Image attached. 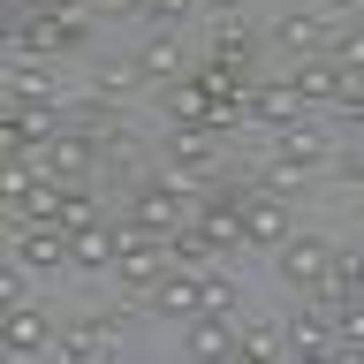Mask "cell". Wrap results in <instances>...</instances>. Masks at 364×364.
<instances>
[{
    "mask_svg": "<svg viewBox=\"0 0 364 364\" xmlns=\"http://www.w3.org/2000/svg\"><path fill=\"white\" fill-rule=\"evenodd\" d=\"M190 198H198V167H167V175H144L129 198H122V220L152 228V235H175L182 220H198Z\"/></svg>",
    "mask_w": 364,
    "mask_h": 364,
    "instance_id": "cell-1",
    "label": "cell"
},
{
    "mask_svg": "<svg viewBox=\"0 0 364 364\" xmlns=\"http://www.w3.org/2000/svg\"><path fill=\"white\" fill-rule=\"evenodd\" d=\"M167 273H175V243H167V235H152V228H136V220H122V258H114V281H122V289H136V296H152Z\"/></svg>",
    "mask_w": 364,
    "mask_h": 364,
    "instance_id": "cell-2",
    "label": "cell"
},
{
    "mask_svg": "<svg viewBox=\"0 0 364 364\" xmlns=\"http://www.w3.org/2000/svg\"><path fill=\"white\" fill-rule=\"evenodd\" d=\"M84 38H91L84 8H23V16H16V46H23V53H46V61L76 53Z\"/></svg>",
    "mask_w": 364,
    "mask_h": 364,
    "instance_id": "cell-3",
    "label": "cell"
},
{
    "mask_svg": "<svg viewBox=\"0 0 364 364\" xmlns=\"http://www.w3.org/2000/svg\"><path fill=\"white\" fill-rule=\"evenodd\" d=\"M107 167V129H53L38 144V175H61V182H84Z\"/></svg>",
    "mask_w": 364,
    "mask_h": 364,
    "instance_id": "cell-4",
    "label": "cell"
},
{
    "mask_svg": "<svg viewBox=\"0 0 364 364\" xmlns=\"http://www.w3.org/2000/svg\"><path fill=\"white\" fill-rule=\"evenodd\" d=\"M8 258H23L31 273L76 266V250H68V228H61V220H23V228H8Z\"/></svg>",
    "mask_w": 364,
    "mask_h": 364,
    "instance_id": "cell-5",
    "label": "cell"
},
{
    "mask_svg": "<svg viewBox=\"0 0 364 364\" xmlns=\"http://www.w3.org/2000/svg\"><path fill=\"white\" fill-rule=\"evenodd\" d=\"M289 76H296V91H304L311 107H326V99H349V91L364 84V68H349V61L334 53V46H326V53H304V61H296Z\"/></svg>",
    "mask_w": 364,
    "mask_h": 364,
    "instance_id": "cell-6",
    "label": "cell"
},
{
    "mask_svg": "<svg viewBox=\"0 0 364 364\" xmlns=\"http://www.w3.org/2000/svg\"><path fill=\"white\" fill-rule=\"evenodd\" d=\"M334 258H341V250L326 243V235H289V243L273 250V266H281V281H289V289H318V281L334 273Z\"/></svg>",
    "mask_w": 364,
    "mask_h": 364,
    "instance_id": "cell-7",
    "label": "cell"
},
{
    "mask_svg": "<svg viewBox=\"0 0 364 364\" xmlns=\"http://www.w3.org/2000/svg\"><path fill=\"white\" fill-rule=\"evenodd\" d=\"M243 220H250V190H205V198H198V228L220 250H250L243 243Z\"/></svg>",
    "mask_w": 364,
    "mask_h": 364,
    "instance_id": "cell-8",
    "label": "cell"
},
{
    "mask_svg": "<svg viewBox=\"0 0 364 364\" xmlns=\"http://www.w3.org/2000/svg\"><path fill=\"white\" fill-rule=\"evenodd\" d=\"M122 341H129V326H122V318L114 311H91V318H76V326H61V357H114V349H122Z\"/></svg>",
    "mask_w": 364,
    "mask_h": 364,
    "instance_id": "cell-9",
    "label": "cell"
},
{
    "mask_svg": "<svg viewBox=\"0 0 364 364\" xmlns=\"http://www.w3.org/2000/svg\"><path fill=\"white\" fill-rule=\"evenodd\" d=\"M8 349H16V357H53V349H61L53 311H38V304H8Z\"/></svg>",
    "mask_w": 364,
    "mask_h": 364,
    "instance_id": "cell-10",
    "label": "cell"
},
{
    "mask_svg": "<svg viewBox=\"0 0 364 364\" xmlns=\"http://www.w3.org/2000/svg\"><path fill=\"white\" fill-rule=\"evenodd\" d=\"M250 107H258V129H289V122H304V91H296V76H273V84H250Z\"/></svg>",
    "mask_w": 364,
    "mask_h": 364,
    "instance_id": "cell-11",
    "label": "cell"
},
{
    "mask_svg": "<svg viewBox=\"0 0 364 364\" xmlns=\"http://www.w3.org/2000/svg\"><path fill=\"white\" fill-rule=\"evenodd\" d=\"M296 228H289V213H281V190H250V220H243V243L250 250H281Z\"/></svg>",
    "mask_w": 364,
    "mask_h": 364,
    "instance_id": "cell-12",
    "label": "cell"
},
{
    "mask_svg": "<svg viewBox=\"0 0 364 364\" xmlns=\"http://www.w3.org/2000/svg\"><path fill=\"white\" fill-rule=\"evenodd\" d=\"M68 250H76V266L84 273H114V258H122V220H84V228H68Z\"/></svg>",
    "mask_w": 364,
    "mask_h": 364,
    "instance_id": "cell-13",
    "label": "cell"
},
{
    "mask_svg": "<svg viewBox=\"0 0 364 364\" xmlns=\"http://www.w3.org/2000/svg\"><path fill=\"white\" fill-rule=\"evenodd\" d=\"M273 46L304 61V53H326V46H334V31H326V16H311V8H289V16L273 23Z\"/></svg>",
    "mask_w": 364,
    "mask_h": 364,
    "instance_id": "cell-14",
    "label": "cell"
},
{
    "mask_svg": "<svg viewBox=\"0 0 364 364\" xmlns=\"http://www.w3.org/2000/svg\"><path fill=\"white\" fill-rule=\"evenodd\" d=\"M213 159H220L213 122H175V129H167V167H198V175H213Z\"/></svg>",
    "mask_w": 364,
    "mask_h": 364,
    "instance_id": "cell-15",
    "label": "cell"
},
{
    "mask_svg": "<svg viewBox=\"0 0 364 364\" xmlns=\"http://www.w3.org/2000/svg\"><path fill=\"white\" fill-rule=\"evenodd\" d=\"M152 311H167V318H198V311H205V273L175 266V273L152 289Z\"/></svg>",
    "mask_w": 364,
    "mask_h": 364,
    "instance_id": "cell-16",
    "label": "cell"
},
{
    "mask_svg": "<svg viewBox=\"0 0 364 364\" xmlns=\"http://www.w3.org/2000/svg\"><path fill=\"white\" fill-rule=\"evenodd\" d=\"M235 334H243V318L198 311V318H190V357H235Z\"/></svg>",
    "mask_w": 364,
    "mask_h": 364,
    "instance_id": "cell-17",
    "label": "cell"
},
{
    "mask_svg": "<svg viewBox=\"0 0 364 364\" xmlns=\"http://www.w3.org/2000/svg\"><path fill=\"white\" fill-rule=\"evenodd\" d=\"M289 357H334V318L318 311H289Z\"/></svg>",
    "mask_w": 364,
    "mask_h": 364,
    "instance_id": "cell-18",
    "label": "cell"
},
{
    "mask_svg": "<svg viewBox=\"0 0 364 364\" xmlns=\"http://www.w3.org/2000/svg\"><path fill=\"white\" fill-rule=\"evenodd\" d=\"M159 107H167V122H213V91L198 76H175V84H159Z\"/></svg>",
    "mask_w": 364,
    "mask_h": 364,
    "instance_id": "cell-19",
    "label": "cell"
},
{
    "mask_svg": "<svg viewBox=\"0 0 364 364\" xmlns=\"http://www.w3.org/2000/svg\"><path fill=\"white\" fill-rule=\"evenodd\" d=\"M8 99H61V84H53L46 53H23V61L8 68Z\"/></svg>",
    "mask_w": 364,
    "mask_h": 364,
    "instance_id": "cell-20",
    "label": "cell"
},
{
    "mask_svg": "<svg viewBox=\"0 0 364 364\" xmlns=\"http://www.w3.org/2000/svg\"><path fill=\"white\" fill-rule=\"evenodd\" d=\"M273 136H281L273 152L289 159V167H304V175H311V167H326V136H318V129H304V122H289V129H273Z\"/></svg>",
    "mask_w": 364,
    "mask_h": 364,
    "instance_id": "cell-21",
    "label": "cell"
},
{
    "mask_svg": "<svg viewBox=\"0 0 364 364\" xmlns=\"http://www.w3.org/2000/svg\"><path fill=\"white\" fill-rule=\"evenodd\" d=\"M136 68H144V84H175V76H190V68H182V46L167 38V31H159L144 53H136Z\"/></svg>",
    "mask_w": 364,
    "mask_h": 364,
    "instance_id": "cell-22",
    "label": "cell"
},
{
    "mask_svg": "<svg viewBox=\"0 0 364 364\" xmlns=\"http://www.w3.org/2000/svg\"><path fill=\"white\" fill-rule=\"evenodd\" d=\"M235 349H243V357H289V326H273V318H243Z\"/></svg>",
    "mask_w": 364,
    "mask_h": 364,
    "instance_id": "cell-23",
    "label": "cell"
},
{
    "mask_svg": "<svg viewBox=\"0 0 364 364\" xmlns=\"http://www.w3.org/2000/svg\"><path fill=\"white\" fill-rule=\"evenodd\" d=\"M213 53H220V61H235V68L250 76V61H258V38L243 31V16H228L220 31H213Z\"/></svg>",
    "mask_w": 364,
    "mask_h": 364,
    "instance_id": "cell-24",
    "label": "cell"
},
{
    "mask_svg": "<svg viewBox=\"0 0 364 364\" xmlns=\"http://www.w3.org/2000/svg\"><path fill=\"white\" fill-rule=\"evenodd\" d=\"M53 220H61V228H84V220H99V198H91L84 182H61V190H53Z\"/></svg>",
    "mask_w": 364,
    "mask_h": 364,
    "instance_id": "cell-25",
    "label": "cell"
},
{
    "mask_svg": "<svg viewBox=\"0 0 364 364\" xmlns=\"http://www.w3.org/2000/svg\"><path fill=\"white\" fill-rule=\"evenodd\" d=\"M190 8H205V0H136V16L159 23V31H182V23H190Z\"/></svg>",
    "mask_w": 364,
    "mask_h": 364,
    "instance_id": "cell-26",
    "label": "cell"
},
{
    "mask_svg": "<svg viewBox=\"0 0 364 364\" xmlns=\"http://www.w3.org/2000/svg\"><path fill=\"white\" fill-rule=\"evenodd\" d=\"M136 84H144V68H136V61H114V68H99V99H129Z\"/></svg>",
    "mask_w": 364,
    "mask_h": 364,
    "instance_id": "cell-27",
    "label": "cell"
},
{
    "mask_svg": "<svg viewBox=\"0 0 364 364\" xmlns=\"http://www.w3.org/2000/svg\"><path fill=\"white\" fill-rule=\"evenodd\" d=\"M334 357H364V304H349L334 326Z\"/></svg>",
    "mask_w": 364,
    "mask_h": 364,
    "instance_id": "cell-28",
    "label": "cell"
},
{
    "mask_svg": "<svg viewBox=\"0 0 364 364\" xmlns=\"http://www.w3.org/2000/svg\"><path fill=\"white\" fill-rule=\"evenodd\" d=\"M205 311H228V318H243V296H235V281H228V273H205Z\"/></svg>",
    "mask_w": 364,
    "mask_h": 364,
    "instance_id": "cell-29",
    "label": "cell"
},
{
    "mask_svg": "<svg viewBox=\"0 0 364 364\" xmlns=\"http://www.w3.org/2000/svg\"><path fill=\"white\" fill-rule=\"evenodd\" d=\"M334 53H341L349 68H364V23H357V31H341V38H334Z\"/></svg>",
    "mask_w": 364,
    "mask_h": 364,
    "instance_id": "cell-30",
    "label": "cell"
},
{
    "mask_svg": "<svg viewBox=\"0 0 364 364\" xmlns=\"http://www.w3.org/2000/svg\"><path fill=\"white\" fill-rule=\"evenodd\" d=\"M334 273H341V281H357V289H364V250H341V258H334Z\"/></svg>",
    "mask_w": 364,
    "mask_h": 364,
    "instance_id": "cell-31",
    "label": "cell"
},
{
    "mask_svg": "<svg viewBox=\"0 0 364 364\" xmlns=\"http://www.w3.org/2000/svg\"><path fill=\"white\" fill-rule=\"evenodd\" d=\"M341 182H349V190L364 198V152H349V159H341Z\"/></svg>",
    "mask_w": 364,
    "mask_h": 364,
    "instance_id": "cell-32",
    "label": "cell"
},
{
    "mask_svg": "<svg viewBox=\"0 0 364 364\" xmlns=\"http://www.w3.org/2000/svg\"><path fill=\"white\" fill-rule=\"evenodd\" d=\"M341 107H349V122H357V129H364V84L349 91V99H341Z\"/></svg>",
    "mask_w": 364,
    "mask_h": 364,
    "instance_id": "cell-33",
    "label": "cell"
},
{
    "mask_svg": "<svg viewBox=\"0 0 364 364\" xmlns=\"http://www.w3.org/2000/svg\"><path fill=\"white\" fill-rule=\"evenodd\" d=\"M205 8H220V16H235V8H243V0H205Z\"/></svg>",
    "mask_w": 364,
    "mask_h": 364,
    "instance_id": "cell-34",
    "label": "cell"
},
{
    "mask_svg": "<svg viewBox=\"0 0 364 364\" xmlns=\"http://www.w3.org/2000/svg\"><path fill=\"white\" fill-rule=\"evenodd\" d=\"M23 8H76V0H23Z\"/></svg>",
    "mask_w": 364,
    "mask_h": 364,
    "instance_id": "cell-35",
    "label": "cell"
},
{
    "mask_svg": "<svg viewBox=\"0 0 364 364\" xmlns=\"http://www.w3.org/2000/svg\"><path fill=\"white\" fill-rule=\"evenodd\" d=\"M318 8H326V0H318Z\"/></svg>",
    "mask_w": 364,
    "mask_h": 364,
    "instance_id": "cell-36",
    "label": "cell"
}]
</instances>
